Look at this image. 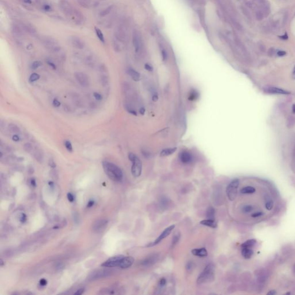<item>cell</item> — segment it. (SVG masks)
Returning <instances> with one entry per match:
<instances>
[{
    "instance_id": "44dd1931",
    "label": "cell",
    "mask_w": 295,
    "mask_h": 295,
    "mask_svg": "<svg viewBox=\"0 0 295 295\" xmlns=\"http://www.w3.org/2000/svg\"><path fill=\"white\" fill-rule=\"evenodd\" d=\"M265 206L267 210H271L274 206V202L271 198L266 195L265 198Z\"/></svg>"
},
{
    "instance_id": "4dcf8cb0",
    "label": "cell",
    "mask_w": 295,
    "mask_h": 295,
    "mask_svg": "<svg viewBox=\"0 0 295 295\" xmlns=\"http://www.w3.org/2000/svg\"><path fill=\"white\" fill-rule=\"evenodd\" d=\"M24 148L27 152H31L32 151V146L30 143H26L24 145Z\"/></svg>"
},
{
    "instance_id": "e575fe53",
    "label": "cell",
    "mask_w": 295,
    "mask_h": 295,
    "mask_svg": "<svg viewBox=\"0 0 295 295\" xmlns=\"http://www.w3.org/2000/svg\"><path fill=\"white\" fill-rule=\"evenodd\" d=\"M42 65V62H41L40 61H35V62H34L32 63V65H31V68H32V69L35 70V69H37V68H38V67H39L40 66H41Z\"/></svg>"
},
{
    "instance_id": "f907efd6",
    "label": "cell",
    "mask_w": 295,
    "mask_h": 295,
    "mask_svg": "<svg viewBox=\"0 0 295 295\" xmlns=\"http://www.w3.org/2000/svg\"><path fill=\"white\" fill-rule=\"evenodd\" d=\"M159 284H160V286H164V285H165V284H166V280H165V278H161V279L160 280V281H159Z\"/></svg>"
},
{
    "instance_id": "6da1fadb",
    "label": "cell",
    "mask_w": 295,
    "mask_h": 295,
    "mask_svg": "<svg viewBox=\"0 0 295 295\" xmlns=\"http://www.w3.org/2000/svg\"><path fill=\"white\" fill-rule=\"evenodd\" d=\"M102 165L106 174L110 179L115 182H119L122 179V171L117 165L107 161H103Z\"/></svg>"
},
{
    "instance_id": "9a60e30c",
    "label": "cell",
    "mask_w": 295,
    "mask_h": 295,
    "mask_svg": "<svg viewBox=\"0 0 295 295\" xmlns=\"http://www.w3.org/2000/svg\"><path fill=\"white\" fill-rule=\"evenodd\" d=\"M191 253L194 255L200 257H205L208 255V251L205 248L193 249L191 251Z\"/></svg>"
},
{
    "instance_id": "816d5d0a",
    "label": "cell",
    "mask_w": 295,
    "mask_h": 295,
    "mask_svg": "<svg viewBox=\"0 0 295 295\" xmlns=\"http://www.w3.org/2000/svg\"><path fill=\"white\" fill-rule=\"evenodd\" d=\"M94 204H95V201H93V200H91V201H89L88 202V204H87V208H89L92 207V206H93Z\"/></svg>"
},
{
    "instance_id": "7bdbcfd3",
    "label": "cell",
    "mask_w": 295,
    "mask_h": 295,
    "mask_svg": "<svg viewBox=\"0 0 295 295\" xmlns=\"http://www.w3.org/2000/svg\"><path fill=\"white\" fill-rule=\"evenodd\" d=\"M53 104L54 106L56 107H58L60 106V105H61V103L57 99H54V101L53 102Z\"/></svg>"
},
{
    "instance_id": "8d00e7d4",
    "label": "cell",
    "mask_w": 295,
    "mask_h": 295,
    "mask_svg": "<svg viewBox=\"0 0 295 295\" xmlns=\"http://www.w3.org/2000/svg\"><path fill=\"white\" fill-rule=\"evenodd\" d=\"M93 96L95 99L97 101H101L103 99V96L101 94L97 93V92H94L93 93Z\"/></svg>"
},
{
    "instance_id": "7402d4cb",
    "label": "cell",
    "mask_w": 295,
    "mask_h": 295,
    "mask_svg": "<svg viewBox=\"0 0 295 295\" xmlns=\"http://www.w3.org/2000/svg\"><path fill=\"white\" fill-rule=\"evenodd\" d=\"M177 148H167L163 149L161 153L160 156H168L172 154L175 153L177 151Z\"/></svg>"
},
{
    "instance_id": "b9f144b4",
    "label": "cell",
    "mask_w": 295,
    "mask_h": 295,
    "mask_svg": "<svg viewBox=\"0 0 295 295\" xmlns=\"http://www.w3.org/2000/svg\"><path fill=\"white\" fill-rule=\"evenodd\" d=\"M111 8H112L110 7H109L108 8H107V9H106V10L103 11L101 13V16H105L106 15H107V14L109 13L110 12L111 10Z\"/></svg>"
},
{
    "instance_id": "ac0fdd59",
    "label": "cell",
    "mask_w": 295,
    "mask_h": 295,
    "mask_svg": "<svg viewBox=\"0 0 295 295\" xmlns=\"http://www.w3.org/2000/svg\"><path fill=\"white\" fill-rule=\"evenodd\" d=\"M128 73L129 74V75L130 76V77L132 78V79L135 81H138L140 79H141V76H140V74L136 70H135L134 69H129L128 70Z\"/></svg>"
},
{
    "instance_id": "11a10c76",
    "label": "cell",
    "mask_w": 295,
    "mask_h": 295,
    "mask_svg": "<svg viewBox=\"0 0 295 295\" xmlns=\"http://www.w3.org/2000/svg\"><path fill=\"white\" fill-rule=\"evenodd\" d=\"M279 37H280L281 39L284 40H287V39H288V34H287L286 33H285V34H284V35H282V36H279Z\"/></svg>"
},
{
    "instance_id": "74e56055",
    "label": "cell",
    "mask_w": 295,
    "mask_h": 295,
    "mask_svg": "<svg viewBox=\"0 0 295 295\" xmlns=\"http://www.w3.org/2000/svg\"><path fill=\"white\" fill-rule=\"evenodd\" d=\"M161 56H162V59H163V61H165L167 60V58H168L167 53L164 50V49L161 50Z\"/></svg>"
},
{
    "instance_id": "e0dca14e",
    "label": "cell",
    "mask_w": 295,
    "mask_h": 295,
    "mask_svg": "<svg viewBox=\"0 0 295 295\" xmlns=\"http://www.w3.org/2000/svg\"><path fill=\"white\" fill-rule=\"evenodd\" d=\"M200 224L202 225L212 228H215L217 227V223H216L214 220H211V219H209V218H208L207 220H204L201 221L200 222Z\"/></svg>"
},
{
    "instance_id": "9f6ffc18",
    "label": "cell",
    "mask_w": 295,
    "mask_h": 295,
    "mask_svg": "<svg viewBox=\"0 0 295 295\" xmlns=\"http://www.w3.org/2000/svg\"><path fill=\"white\" fill-rule=\"evenodd\" d=\"M43 8H44V10H46V11H50V10L51 9L50 7L48 5H45L44 6Z\"/></svg>"
},
{
    "instance_id": "7a4b0ae2",
    "label": "cell",
    "mask_w": 295,
    "mask_h": 295,
    "mask_svg": "<svg viewBox=\"0 0 295 295\" xmlns=\"http://www.w3.org/2000/svg\"><path fill=\"white\" fill-rule=\"evenodd\" d=\"M214 277V267L212 264H208L200 274L197 279L198 284H202L213 280Z\"/></svg>"
},
{
    "instance_id": "5b68a950",
    "label": "cell",
    "mask_w": 295,
    "mask_h": 295,
    "mask_svg": "<svg viewBox=\"0 0 295 295\" xmlns=\"http://www.w3.org/2000/svg\"><path fill=\"white\" fill-rule=\"evenodd\" d=\"M132 40H133V44L136 53H140L141 51L142 48V46H143L142 38H141V35L140 32H138L137 30H134L133 31Z\"/></svg>"
},
{
    "instance_id": "6125c7cd",
    "label": "cell",
    "mask_w": 295,
    "mask_h": 295,
    "mask_svg": "<svg viewBox=\"0 0 295 295\" xmlns=\"http://www.w3.org/2000/svg\"><path fill=\"white\" fill-rule=\"evenodd\" d=\"M293 112L295 113V104L293 105Z\"/></svg>"
},
{
    "instance_id": "484cf974",
    "label": "cell",
    "mask_w": 295,
    "mask_h": 295,
    "mask_svg": "<svg viewBox=\"0 0 295 295\" xmlns=\"http://www.w3.org/2000/svg\"><path fill=\"white\" fill-rule=\"evenodd\" d=\"M214 215H215V210L213 207L208 208L206 211V216L208 218L211 220H214Z\"/></svg>"
},
{
    "instance_id": "7c38bea8",
    "label": "cell",
    "mask_w": 295,
    "mask_h": 295,
    "mask_svg": "<svg viewBox=\"0 0 295 295\" xmlns=\"http://www.w3.org/2000/svg\"><path fill=\"white\" fill-rule=\"evenodd\" d=\"M265 91L270 93H274V94H281V95H288L290 93L289 92L285 91L284 89L279 88H276V87H269L265 89Z\"/></svg>"
},
{
    "instance_id": "277c9868",
    "label": "cell",
    "mask_w": 295,
    "mask_h": 295,
    "mask_svg": "<svg viewBox=\"0 0 295 295\" xmlns=\"http://www.w3.org/2000/svg\"><path fill=\"white\" fill-rule=\"evenodd\" d=\"M239 186V180L235 179L231 181L227 187L226 193L228 199L232 201H234L237 194V189Z\"/></svg>"
},
{
    "instance_id": "c3c4849f",
    "label": "cell",
    "mask_w": 295,
    "mask_h": 295,
    "mask_svg": "<svg viewBox=\"0 0 295 295\" xmlns=\"http://www.w3.org/2000/svg\"><path fill=\"white\" fill-rule=\"evenodd\" d=\"M47 63L48 64V65H49V66H51L53 69L56 70V69H57V66H56V65L53 62H51V61H47Z\"/></svg>"
},
{
    "instance_id": "9c48e42d",
    "label": "cell",
    "mask_w": 295,
    "mask_h": 295,
    "mask_svg": "<svg viewBox=\"0 0 295 295\" xmlns=\"http://www.w3.org/2000/svg\"><path fill=\"white\" fill-rule=\"evenodd\" d=\"M108 224V221L105 219H101L96 221L93 224L92 229L96 232H101L105 230Z\"/></svg>"
},
{
    "instance_id": "cb8c5ba5",
    "label": "cell",
    "mask_w": 295,
    "mask_h": 295,
    "mask_svg": "<svg viewBox=\"0 0 295 295\" xmlns=\"http://www.w3.org/2000/svg\"><path fill=\"white\" fill-rule=\"evenodd\" d=\"M256 243V240L255 239H250L247 241H245L241 245V248L243 247H247V248H252Z\"/></svg>"
},
{
    "instance_id": "7dc6e473",
    "label": "cell",
    "mask_w": 295,
    "mask_h": 295,
    "mask_svg": "<svg viewBox=\"0 0 295 295\" xmlns=\"http://www.w3.org/2000/svg\"><path fill=\"white\" fill-rule=\"evenodd\" d=\"M277 55L279 56V57H283L284 56H285L286 54V53L284 51H282V50H279L277 52Z\"/></svg>"
},
{
    "instance_id": "94428289",
    "label": "cell",
    "mask_w": 295,
    "mask_h": 295,
    "mask_svg": "<svg viewBox=\"0 0 295 295\" xmlns=\"http://www.w3.org/2000/svg\"><path fill=\"white\" fill-rule=\"evenodd\" d=\"M24 1H25L27 3H31V1H30V0H24Z\"/></svg>"
},
{
    "instance_id": "d6986e66",
    "label": "cell",
    "mask_w": 295,
    "mask_h": 295,
    "mask_svg": "<svg viewBox=\"0 0 295 295\" xmlns=\"http://www.w3.org/2000/svg\"><path fill=\"white\" fill-rule=\"evenodd\" d=\"M61 7L65 13H66L67 15H71V12L73 11V9L68 3H67L66 1L62 2L61 4Z\"/></svg>"
},
{
    "instance_id": "db71d44e",
    "label": "cell",
    "mask_w": 295,
    "mask_h": 295,
    "mask_svg": "<svg viewBox=\"0 0 295 295\" xmlns=\"http://www.w3.org/2000/svg\"><path fill=\"white\" fill-rule=\"evenodd\" d=\"M30 183L31 185V186L32 187H36V181L34 178H32L31 179V181H30Z\"/></svg>"
},
{
    "instance_id": "1f68e13d",
    "label": "cell",
    "mask_w": 295,
    "mask_h": 295,
    "mask_svg": "<svg viewBox=\"0 0 295 295\" xmlns=\"http://www.w3.org/2000/svg\"><path fill=\"white\" fill-rule=\"evenodd\" d=\"M65 146L66 147V149L70 152H71L73 151V147H72V145H71V142L69 141H65Z\"/></svg>"
},
{
    "instance_id": "d6a6232c",
    "label": "cell",
    "mask_w": 295,
    "mask_h": 295,
    "mask_svg": "<svg viewBox=\"0 0 295 295\" xmlns=\"http://www.w3.org/2000/svg\"><path fill=\"white\" fill-rule=\"evenodd\" d=\"M263 215V213L261 211H257L251 214V217L254 218H258L259 217H262Z\"/></svg>"
},
{
    "instance_id": "91938a15",
    "label": "cell",
    "mask_w": 295,
    "mask_h": 295,
    "mask_svg": "<svg viewBox=\"0 0 295 295\" xmlns=\"http://www.w3.org/2000/svg\"><path fill=\"white\" fill-rule=\"evenodd\" d=\"M48 184H49V185H50V186H52V187L53 186V185H54L53 182H50L48 183Z\"/></svg>"
},
{
    "instance_id": "ffe728a7",
    "label": "cell",
    "mask_w": 295,
    "mask_h": 295,
    "mask_svg": "<svg viewBox=\"0 0 295 295\" xmlns=\"http://www.w3.org/2000/svg\"><path fill=\"white\" fill-rule=\"evenodd\" d=\"M255 191V188L251 186H245L240 190V192L243 194H253Z\"/></svg>"
},
{
    "instance_id": "60d3db41",
    "label": "cell",
    "mask_w": 295,
    "mask_h": 295,
    "mask_svg": "<svg viewBox=\"0 0 295 295\" xmlns=\"http://www.w3.org/2000/svg\"><path fill=\"white\" fill-rule=\"evenodd\" d=\"M48 165L53 168H54L56 167V163L54 162V161L53 159H50V160H49Z\"/></svg>"
},
{
    "instance_id": "6f0895ef",
    "label": "cell",
    "mask_w": 295,
    "mask_h": 295,
    "mask_svg": "<svg viewBox=\"0 0 295 295\" xmlns=\"http://www.w3.org/2000/svg\"><path fill=\"white\" fill-rule=\"evenodd\" d=\"M140 112L141 115H144L145 114V108H144V107H142L140 108Z\"/></svg>"
},
{
    "instance_id": "f35d334b",
    "label": "cell",
    "mask_w": 295,
    "mask_h": 295,
    "mask_svg": "<svg viewBox=\"0 0 295 295\" xmlns=\"http://www.w3.org/2000/svg\"><path fill=\"white\" fill-rule=\"evenodd\" d=\"M145 69L146 70L149 71H152L153 70V67H152L151 65H149V64H148V63H146V64L145 65Z\"/></svg>"
},
{
    "instance_id": "680465c9",
    "label": "cell",
    "mask_w": 295,
    "mask_h": 295,
    "mask_svg": "<svg viewBox=\"0 0 295 295\" xmlns=\"http://www.w3.org/2000/svg\"><path fill=\"white\" fill-rule=\"evenodd\" d=\"M293 76L294 78L295 79V66H294V69L293 71Z\"/></svg>"
},
{
    "instance_id": "f6af8a7d",
    "label": "cell",
    "mask_w": 295,
    "mask_h": 295,
    "mask_svg": "<svg viewBox=\"0 0 295 295\" xmlns=\"http://www.w3.org/2000/svg\"><path fill=\"white\" fill-rule=\"evenodd\" d=\"M159 99V97L157 95V93L156 92H155L152 95V101L153 102H157Z\"/></svg>"
},
{
    "instance_id": "f1b7e54d",
    "label": "cell",
    "mask_w": 295,
    "mask_h": 295,
    "mask_svg": "<svg viewBox=\"0 0 295 295\" xmlns=\"http://www.w3.org/2000/svg\"><path fill=\"white\" fill-rule=\"evenodd\" d=\"M95 32H96V34L98 37V38L100 39V40L101 42H102L103 43H105V38H104V35H103L102 31L97 27H95Z\"/></svg>"
},
{
    "instance_id": "2e32d148",
    "label": "cell",
    "mask_w": 295,
    "mask_h": 295,
    "mask_svg": "<svg viewBox=\"0 0 295 295\" xmlns=\"http://www.w3.org/2000/svg\"><path fill=\"white\" fill-rule=\"evenodd\" d=\"M241 249V254L245 259H250L251 258L254 254L251 248L243 247Z\"/></svg>"
},
{
    "instance_id": "83f0119b",
    "label": "cell",
    "mask_w": 295,
    "mask_h": 295,
    "mask_svg": "<svg viewBox=\"0 0 295 295\" xmlns=\"http://www.w3.org/2000/svg\"><path fill=\"white\" fill-rule=\"evenodd\" d=\"M241 210L244 213H250L254 210V208L250 205H247L242 208Z\"/></svg>"
},
{
    "instance_id": "f546056e",
    "label": "cell",
    "mask_w": 295,
    "mask_h": 295,
    "mask_svg": "<svg viewBox=\"0 0 295 295\" xmlns=\"http://www.w3.org/2000/svg\"><path fill=\"white\" fill-rule=\"evenodd\" d=\"M39 78H40V76L38 75V74L35 73H32L30 77L29 81L30 82H34V81L38 80L39 79Z\"/></svg>"
},
{
    "instance_id": "30bf717a",
    "label": "cell",
    "mask_w": 295,
    "mask_h": 295,
    "mask_svg": "<svg viewBox=\"0 0 295 295\" xmlns=\"http://www.w3.org/2000/svg\"><path fill=\"white\" fill-rule=\"evenodd\" d=\"M134 259L132 257H124L122 259L119 265L121 269H127L130 267L134 263Z\"/></svg>"
},
{
    "instance_id": "d4e9b609",
    "label": "cell",
    "mask_w": 295,
    "mask_h": 295,
    "mask_svg": "<svg viewBox=\"0 0 295 295\" xmlns=\"http://www.w3.org/2000/svg\"><path fill=\"white\" fill-rule=\"evenodd\" d=\"M157 259V258L156 257L155 255H153V256H151L149 257V258H147L146 259H145L142 264L144 265H149L152 263H154V262H155V260Z\"/></svg>"
},
{
    "instance_id": "52a82bcc",
    "label": "cell",
    "mask_w": 295,
    "mask_h": 295,
    "mask_svg": "<svg viewBox=\"0 0 295 295\" xmlns=\"http://www.w3.org/2000/svg\"><path fill=\"white\" fill-rule=\"evenodd\" d=\"M124 257V255H116L110 258L102 264V266L106 267H114L119 266L120 261Z\"/></svg>"
},
{
    "instance_id": "836d02e7",
    "label": "cell",
    "mask_w": 295,
    "mask_h": 295,
    "mask_svg": "<svg viewBox=\"0 0 295 295\" xmlns=\"http://www.w3.org/2000/svg\"><path fill=\"white\" fill-rule=\"evenodd\" d=\"M101 83H102V85L103 86L106 85L107 84L108 82V80L107 76H106V75H102L101 76Z\"/></svg>"
},
{
    "instance_id": "8fae6325",
    "label": "cell",
    "mask_w": 295,
    "mask_h": 295,
    "mask_svg": "<svg viewBox=\"0 0 295 295\" xmlns=\"http://www.w3.org/2000/svg\"><path fill=\"white\" fill-rule=\"evenodd\" d=\"M110 273V271L108 270H99V271H97L96 272H94L93 274H92V276H91V278L92 279H97L99 278L105 277L109 275Z\"/></svg>"
},
{
    "instance_id": "ab89813d",
    "label": "cell",
    "mask_w": 295,
    "mask_h": 295,
    "mask_svg": "<svg viewBox=\"0 0 295 295\" xmlns=\"http://www.w3.org/2000/svg\"><path fill=\"white\" fill-rule=\"evenodd\" d=\"M67 199L70 202H73L74 201V200H75V198H74V196L71 193H68L67 194Z\"/></svg>"
},
{
    "instance_id": "d590c367",
    "label": "cell",
    "mask_w": 295,
    "mask_h": 295,
    "mask_svg": "<svg viewBox=\"0 0 295 295\" xmlns=\"http://www.w3.org/2000/svg\"><path fill=\"white\" fill-rule=\"evenodd\" d=\"M179 238H180V235H179V234L175 235V236H174L173 239V243H172V245H175L178 242Z\"/></svg>"
},
{
    "instance_id": "8992f818",
    "label": "cell",
    "mask_w": 295,
    "mask_h": 295,
    "mask_svg": "<svg viewBox=\"0 0 295 295\" xmlns=\"http://www.w3.org/2000/svg\"><path fill=\"white\" fill-rule=\"evenodd\" d=\"M75 78L78 83L83 87H88L90 85V79L88 76L83 72H76L75 74Z\"/></svg>"
},
{
    "instance_id": "681fc988",
    "label": "cell",
    "mask_w": 295,
    "mask_h": 295,
    "mask_svg": "<svg viewBox=\"0 0 295 295\" xmlns=\"http://www.w3.org/2000/svg\"><path fill=\"white\" fill-rule=\"evenodd\" d=\"M84 288H81V289H79V290H77V291L75 293V294H76V295H81V294H82L84 293Z\"/></svg>"
},
{
    "instance_id": "5bb4252c",
    "label": "cell",
    "mask_w": 295,
    "mask_h": 295,
    "mask_svg": "<svg viewBox=\"0 0 295 295\" xmlns=\"http://www.w3.org/2000/svg\"><path fill=\"white\" fill-rule=\"evenodd\" d=\"M180 160L183 163L188 164L191 161L192 156L189 152L184 151L180 155Z\"/></svg>"
},
{
    "instance_id": "bcb514c9",
    "label": "cell",
    "mask_w": 295,
    "mask_h": 295,
    "mask_svg": "<svg viewBox=\"0 0 295 295\" xmlns=\"http://www.w3.org/2000/svg\"><path fill=\"white\" fill-rule=\"evenodd\" d=\"M39 283H40V285L41 286H46V285H47V280H45V279H44V278H42V279H41V280H40Z\"/></svg>"
},
{
    "instance_id": "ee69618b",
    "label": "cell",
    "mask_w": 295,
    "mask_h": 295,
    "mask_svg": "<svg viewBox=\"0 0 295 295\" xmlns=\"http://www.w3.org/2000/svg\"><path fill=\"white\" fill-rule=\"evenodd\" d=\"M20 221L21 223H24L25 221H26L27 220V217L26 216L25 214H21V216H20Z\"/></svg>"
},
{
    "instance_id": "3957f363",
    "label": "cell",
    "mask_w": 295,
    "mask_h": 295,
    "mask_svg": "<svg viewBox=\"0 0 295 295\" xmlns=\"http://www.w3.org/2000/svg\"><path fill=\"white\" fill-rule=\"evenodd\" d=\"M129 159L133 163L132 167V174L137 178L139 177L142 172V163L140 159L134 153H130L128 155Z\"/></svg>"
},
{
    "instance_id": "603a6c76",
    "label": "cell",
    "mask_w": 295,
    "mask_h": 295,
    "mask_svg": "<svg viewBox=\"0 0 295 295\" xmlns=\"http://www.w3.org/2000/svg\"><path fill=\"white\" fill-rule=\"evenodd\" d=\"M34 156L36 160L39 163H42L43 160V154L40 149H36L34 153Z\"/></svg>"
},
{
    "instance_id": "f5cc1de1",
    "label": "cell",
    "mask_w": 295,
    "mask_h": 295,
    "mask_svg": "<svg viewBox=\"0 0 295 295\" xmlns=\"http://www.w3.org/2000/svg\"><path fill=\"white\" fill-rule=\"evenodd\" d=\"M12 140L15 141V142H17L20 140V138L19 137V136H17V134H15V135H13V137H12Z\"/></svg>"
},
{
    "instance_id": "ba28073f",
    "label": "cell",
    "mask_w": 295,
    "mask_h": 295,
    "mask_svg": "<svg viewBox=\"0 0 295 295\" xmlns=\"http://www.w3.org/2000/svg\"><path fill=\"white\" fill-rule=\"evenodd\" d=\"M175 228V225H172L168 227H167L166 229L164 230V231L161 233V235L155 240V241L151 244H149V245H148V247H151V246H153V245H155L157 244H159L163 239H165V237H167L171 233V232L173 231V230Z\"/></svg>"
},
{
    "instance_id": "4fadbf2b",
    "label": "cell",
    "mask_w": 295,
    "mask_h": 295,
    "mask_svg": "<svg viewBox=\"0 0 295 295\" xmlns=\"http://www.w3.org/2000/svg\"><path fill=\"white\" fill-rule=\"evenodd\" d=\"M72 45L77 48L82 49L84 47V43L79 38L76 36H73L70 39Z\"/></svg>"
},
{
    "instance_id": "be15d7a7",
    "label": "cell",
    "mask_w": 295,
    "mask_h": 295,
    "mask_svg": "<svg viewBox=\"0 0 295 295\" xmlns=\"http://www.w3.org/2000/svg\"><path fill=\"white\" fill-rule=\"evenodd\" d=\"M293 272H294V274H295V264H294V267H293Z\"/></svg>"
},
{
    "instance_id": "4316f807",
    "label": "cell",
    "mask_w": 295,
    "mask_h": 295,
    "mask_svg": "<svg viewBox=\"0 0 295 295\" xmlns=\"http://www.w3.org/2000/svg\"><path fill=\"white\" fill-rule=\"evenodd\" d=\"M8 128H9V131L12 133H14L15 134H19L20 133V130L19 128L15 124H9Z\"/></svg>"
}]
</instances>
